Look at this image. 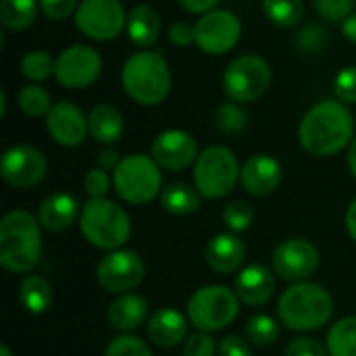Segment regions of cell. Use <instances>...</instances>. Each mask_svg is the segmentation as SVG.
<instances>
[{"instance_id":"1","label":"cell","mask_w":356,"mask_h":356,"mask_svg":"<svg viewBox=\"0 0 356 356\" xmlns=\"http://www.w3.org/2000/svg\"><path fill=\"white\" fill-rule=\"evenodd\" d=\"M298 140L313 156H334L355 140L353 113L340 100H321L302 117L298 125Z\"/></svg>"},{"instance_id":"2","label":"cell","mask_w":356,"mask_h":356,"mask_svg":"<svg viewBox=\"0 0 356 356\" xmlns=\"http://www.w3.org/2000/svg\"><path fill=\"white\" fill-rule=\"evenodd\" d=\"M42 257L40 221L21 209L8 211L0 221V265L8 273H29Z\"/></svg>"},{"instance_id":"3","label":"cell","mask_w":356,"mask_h":356,"mask_svg":"<svg viewBox=\"0 0 356 356\" xmlns=\"http://www.w3.org/2000/svg\"><path fill=\"white\" fill-rule=\"evenodd\" d=\"M121 86L125 94L142 104L156 106L167 100L171 92V69L159 50L134 52L121 69Z\"/></svg>"},{"instance_id":"4","label":"cell","mask_w":356,"mask_h":356,"mask_svg":"<svg viewBox=\"0 0 356 356\" xmlns=\"http://www.w3.org/2000/svg\"><path fill=\"white\" fill-rule=\"evenodd\" d=\"M277 315L284 327L292 332H313L332 319L334 300L323 286L298 282L282 294L277 302Z\"/></svg>"},{"instance_id":"5","label":"cell","mask_w":356,"mask_h":356,"mask_svg":"<svg viewBox=\"0 0 356 356\" xmlns=\"http://www.w3.org/2000/svg\"><path fill=\"white\" fill-rule=\"evenodd\" d=\"M83 238L100 250H119L131 236L129 215L108 198H90L79 215Z\"/></svg>"},{"instance_id":"6","label":"cell","mask_w":356,"mask_h":356,"mask_svg":"<svg viewBox=\"0 0 356 356\" xmlns=\"http://www.w3.org/2000/svg\"><path fill=\"white\" fill-rule=\"evenodd\" d=\"M240 171L238 159L227 146H209L194 163V188L207 200L223 198L236 188Z\"/></svg>"},{"instance_id":"7","label":"cell","mask_w":356,"mask_h":356,"mask_svg":"<svg viewBox=\"0 0 356 356\" xmlns=\"http://www.w3.org/2000/svg\"><path fill=\"white\" fill-rule=\"evenodd\" d=\"M113 186L121 200L129 204H148L163 192L161 167L148 154L123 156L113 171Z\"/></svg>"},{"instance_id":"8","label":"cell","mask_w":356,"mask_h":356,"mask_svg":"<svg viewBox=\"0 0 356 356\" xmlns=\"http://www.w3.org/2000/svg\"><path fill=\"white\" fill-rule=\"evenodd\" d=\"M240 313V298L225 286H207L192 294L188 319L198 332H219L234 323Z\"/></svg>"},{"instance_id":"9","label":"cell","mask_w":356,"mask_h":356,"mask_svg":"<svg viewBox=\"0 0 356 356\" xmlns=\"http://www.w3.org/2000/svg\"><path fill=\"white\" fill-rule=\"evenodd\" d=\"M271 67L259 54H240L223 73V90L229 100L246 104L263 98L271 86Z\"/></svg>"},{"instance_id":"10","label":"cell","mask_w":356,"mask_h":356,"mask_svg":"<svg viewBox=\"0 0 356 356\" xmlns=\"http://www.w3.org/2000/svg\"><path fill=\"white\" fill-rule=\"evenodd\" d=\"M75 27L90 40L111 42L127 25V13L121 0H81L75 15Z\"/></svg>"},{"instance_id":"11","label":"cell","mask_w":356,"mask_h":356,"mask_svg":"<svg viewBox=\"0 0 356 356\" xmlns=\"http://www.w3.org/2000/svg\"><path fill=\"white\" fill-rule=\"evenodd\" d=\"M102 71V56L88 44H73L65 48L54 63V77L63 88L83 90L92 86Z\"/></svg>"},{"instance_id":"12","label":"cell","mask_w":356,"mask_h":356,"mask_svg":"<svg viewBox=\"0 0 356 356\" xmlns=\"http://www.w3.org/2000/svg\"><path fill=\"white\" fill-rule=\"evenodd\" d=\"M196 31V46L213 56L227 54L242 35V23L240 19L229 13L215 8L207 15H200V19L194 23Z\"/></svg>"},{"instance_id":"13","label":"cell","mask_w":356,"mask_h":356,"mask_svg":"<svg viewBox=\"0 0 356 356\" xmlns=\"http://www.w3.org/2000/svg\"><path fill=\"white\" fill-rule=\"evenodd\" d=\"M146 267L138 252L134 250H111L100 259L96 267V280L106 292L127 294L138 288L144 280Z\"/></svg>"},{"instance_id":"14","label":"cell","mask_w":356,"mask_h":356,"mask_svg":"<svg viewBox=\"0 0 356 356\" xmlns=\"http://www.w3.org/2000/svg\"><path fill=\"white\" fill-rule=\"evenodd\" d=\"M46 169H48L46 156L29 144L10 146L2 152V159H0L2 179L8 186L21 188V190L38 186L44 179Z\"/></svg>"},{"instance_id":"15","label":"cell","mask_w":356,"mask_h":356,"mask_svg":"<svg viewBox=\"0 0 356 356\" xmlns=\"http://www.w3.org/2000/svg\"><path fill=\"white\" fill-rule=\"evenodd\" d=\"M319 267V250L300 238L282 242L273 252V269L286 282H305Z\"/></svg>"},{"instance_id":"16","label":"cell","mask_w":356,"mask_h":356,"mask_svg":"<svg viewBox=\"0 0 356 356\" xmlns=\"http://www.w3.org/2000/svg\"><path fill=\"white\" fill-rule=\"evenodd\" d=\"M150 156L167 171H184L196 163L198 144L184 129H165L152 140Z\"/></svg>"},{"instance_id":"17","label":"cell","mask_w":356,"mask_h":356,"mask_svg":"<svg viewBox=\"0 0 356 356\" xmlns=\"http://www.w3.org/2000/svg\"><path fill=\"white\" fill-rule=\"evenodd\" d=\"M46 131L56 144L65 148H75L90 134L88 115H83L81 108L73 102H54V106L46 115Z\"/></svg>"},{"instance_id":"18","label":"cell","mask_w":356,"mask_h":356,"mask_svg":"<svg viewBox=\"0 0 356 356\" xmlns=\"http://www.w3.org/2000/svg\"><path fill=\"white\" fill-rule=\"evenodd\" d=\"M284 171L275 156L271 154H254L250 156L240 171L242 188L252 196H269L282 184Z\"/></svg>"},{"instance_id":"19","label":"cell","mask_w":356,"mask_h":356,"mask_svg":"<svg viewBox=\"0 0 356 356\" xmlns=\"http://www.w3.org/2000/svg\"><path fill=\"white\" fill-rule=\"evenodd\" d=\"M146 332L152 344L173 348L188 338V319L177 309H159L150 315Z\"/></svg>"},{"instance_id":"20","label":"cell","mask_w":356,"mask_h":356,"mask_svg":"<svg viewBox=\"0 0 356 356\" xmlns=\"http://www.w3.org/2000/svg\"><path fill=\"white\" fill-rule=\"evenodd\" d=\"M234 292L238 294V298L244 305L261 307V305H265L273 296L275 280H273V275H271V271L267 267H263V265H248V267H244L238 273Z\"/></svg>"},{"instance_id":"21","label":"cell","mask_w":356,"mask_h":356,"mask_svg":"<svg viewBox=\"0 0 356 356\" xmlns=\"http://www.w3.org/2000/svg\"><path fill=\"white\" fill-rule=\"evenodd\" d=\"M246 259V244L232 232L215 236L207 246V263L217 273H234Z\"/></svg>"},{"instance_id":"22","label":"cell","mask_w":356,"mask_h":356,"mask_svg":"<svg viewBox=\"0 0 356 356\" xmlns=\"http://www.w3.org/2000/svg\"><path fill=\"white\" fill-rule=\"evenodd\" d=\"M77 215H81L79 204H77L75 196H71L67 192H56V194L46 196L38 209V221L48 232L69 229L75 223Z\"/></svg>"},{"instance_id":"23","label":"cell","mask_w":356,"mask_h":356,"mask_svg":"<svg viewBox=\"0 0 356 356\" xmlns=\"http://www.w3.org/2000/svg\"><path fill=\"white\" fill-rule=\"evenodd\" d=\"M106 319H108L111 327L117 332H134L142 323H148L150 309H148L146 298L127 292V294L117 296L111 302V307L106 311Z\"/></svg>"},{"instance_id":"24","label":"cell","mask_w":356,"mask_h":356,"mask_svg":"<svg viewBox=\"0 0 356 356\" xmlns=\"http://www.w3.org/2000/svg\"><path fill=\"white\" fill-rule=\"evenodd\" d=\"M88 131L98 144L104 146L117 144L125 131V121L121 111L113 104H96L88 113Z\"/></svg>"},{"instance_id":"25","label":"cell","mask_w":356,"mask_h":356,"mask_svg":"<svg viewBox=\"0 0 356 356\" xmlns=\"http://www.w3.org/2000/svg\"><path fill=\"white\" fill-rule=\"evenodd\" d=\"M161 29H163L161 15L152 6H148V4H136L127 13L125 31H127V38L136 46H140V48L154 46L156 40H159V35H161Z\"/></svg>"},{"instance_id":"26","label":"cell","mask_w":356,"mask_h":356,"mask_svg":"<svg viewBox=\"0 0 356 356\" xmlns=\"http://www.w3.org/2000/svg\"><path fill=\"white\" fill-rule=\"evenodd\" d=\"M52 286L42 275H27L19 286V302L31 315H42L52 307Z\"/></svg>"},{"instance_id":"27","label":"cell","mask_w":356,"mask_h":356,"mask_svg":"<svg viewBox=\"0 0 356 356\" xmlns=\"http://www.w3.org/2000/svg\"><path fill=\"white\" fill-rule=\"evenodd\" d=\"M200 194L196 188L184 184V181H173L163 188L161 192V207L171 213V215H190L200 209Z\"/></svg>"},{"instance_id":"28","label":"cell","mask_w":356,"mask_h":356,"mask_svg":"<svg viewBox=\"0 0 356 356\" xmlns=\"http://www.w3.org/2000/svg\"><path fill=\"white\" fill-rule=\"evenodd\" d=\"M38 0H0V25L8 31H25L38 17Z\"/></svg>"},{"instance_id":"29","label":"cell","mask_w":356,"mask_h":356,"mask_svg":"<svg viewBox=\"0 0 356 356\" xmlns=\"http://www.w3.org/2000/svg\"><path fill=\"white\" fill-rule=\"evenodd\" d=\"M330 356H356V317H344L327 334Z\"/></svg>"},{"instance_id":"30","label":"cell","mask_w":356,"mask_h":356,"mask_svg":"<svg viewBox=\"0 0 356 356\" xmlns=\"http://www.w3.org/2000/svg\"><path fill=\"white\" fill-rule=\"evenodd\" d=\"M265 17L277 27H296L305 15L302 0H263Z\"/></svg>"},{"instance_id":"31","label":"cell","mask_w":356,"mask_h":356,"mask_svg":"<svg viewBox=\"0 0 356 356\" xmlns=\"http://www.w3.org/2000/svg\"><path fill=\"white\" fill-rule=\"evenodd\" d=\"M248 125V115L242 108L240 102H223L217 106L215 111V127L223 134V136H236L242 134Z\"/></svg>"},{"instance_id":"32","label":"cell","mask_w":356,"mask_h":356,"mask_svg":"<svg viewBox=\"0 0 356 356\" xmlns=\"http://www.w3.org/2000/svg\"><path fill=\"white\" fill-rule=\"evenodd\" d=\"M17 102H19V108L27 117H46L50 108L54 106L50 94L38 83H27L25 88H21Z\"/></svg>"},{"instance_id":"33","label":"cell","mask_w":356,"mask_h":356,"mask_svg":"<svg viewBox=\"0 0 356 356\" xmlns=\"http://www.w3.org/2000/svg\"><path fill=\"white\" fill-rule=\"evenodd\" d=\"M54 63L56 58H52L48 52L44 50H29L23 58H21V73L25 79L40 83L46 81L50 75H54Z\"/></svg>"},{"instance_id":"34","label":"cell","mask_w":356,"mask_h":356,"mask_svg":"<svg viewBox=\"0 0 356 356\" xmlns=\"http://www.w3.org/2000/svg\"><path fill=\"white\" fill-rule=\"evenodd\" d=\"M280 338V323L269 315H254L246 323V340L254 346H271Z\"/></svg>"},{"instance_id":"35","label":"cell","mask_w":356,"mask_h":356,"mask_svg":"<svg viewBox=\"0 0 356 356\" xmlns=\"http://www.w3.org/2000/svg\"><path fill=\"white\" fill-rule=\"evenodd\" d=\"M330 42V33L323 25L309 23L300 27L294 35V46L300 54H319Z\"/></svg>"},{"instance_id":"36","label":"cell","mask_w":356,"mask_h":356,"mask_svg":"<svg viewBox=\"0 0 356 356\" xmlns=\"http://www.w3.org/2000/svg\"><path fill=\"white\" fill-rule=\"evenodd\" d=\"M223 221H225V225H227V229H229L232 234H242V232H246V229L252 225V221H254V211H252V207H250L248 202H244V200H234V202H229V204L225 207V211H223Z\"/></svg>"},{"instance_id":"37","label":"cell","mask_w":356,"mask_h":356,"mask_svg":"<svg viewBox=\"0 0 356 356\" xmlns=\"http://www.w3.org/2000/svg\"><path fill=\"white\" fill-rule=\"evenodd\" d=\"M315 10L330 23H342L355 13L356 0H313Z\"/></svg>"},{"instance_id":"38","label":"cell","mask_w":356,"mask_h":356,"mask_svg":"<svg viewBox=\"0 0 356 356\" xmlns=\"http://www.w3.org/2000/svg\"><path fill=\"white\" fill-rule=\"evenodd\" d=\"M104 356H152V350H150V346L142 338L119 336V338H115L108 344Z\"/></svg>"},{"instance_id":"39","label":"cell","mask_w":356,"mask_h":356,"mask_svg":"<svg viewBox=\"0 0 356 356\" xmlns=\"http://www.w3.org/2000/svg\"><path fill=\"white\" fill-rule=\"evenodd\" d=\"M334 94L336 100L344 102V104H355L356 102V67H344L338 71L336 79H334Z\"/></svg>"},{"instance_id":"40","label":"cell","mask_w":356,"mask_h":356,"mask_svg":"<svg viewBox=\"0 0 356 356\" xmlns=\"http://www.w3.org/2000/svg\"><path fill=\"white\" fill-rule=\"evenodd\" d=\"M219 348L209 332L192 334L184 344V356H215Z\"/></svg>"},{"instance_id":"41","label":"cell","mask_w":356,"mask_h":356,"mask_svg":"<svg viewBox=\"0 0 356 356\" xmlns=\"http://www.w3.org/2000/svg\"><path fill=\"white\" fill-rule=\"evenodd\" d=\"M111 188V177H108V171L100 169V167H94L86 173L83 177V190L90 194V198H104L106 192Z\"/></svg>"},{"instance_id":"42","label":"cell","mask_w":356,"mask_h":356,"mask_svg":"<svg viewBox=\"0 0 356 356\" xmlns=\"http://www.w3.org/2000/svg\"><path fill=\"white\" fill-rule=\"evenodd\" d=\"M81 0H38L40 10L54 21H63L67 17H73Z\"/></svg>"},{"instance_id":"43","label":"cell","mask_w":356,"mask_h":356,"mask_svg":"<svg viewBox=\"0 0 356 356\" xmlns=\"http://www.w3.org/2000/svg\"><path fill=\"white\" fill-rule=\"evenodd\" d=\"M286 356H330V353L327 346H323L315 338H296L288 344Z\"/></svg>"},{"instance_id":"44","label":"cell","mask_w":356,"mask_h":356,"mask_svg":"<svg viewBox=\"0 0 356 356\" xmlns=\"http://www.w3.org/2000/svg\"><path fill=\"white\" fill-rule=\"evenodd\" d=\"M167 38L173 46H179V48H186V46H192L196 44V31H194V25L186 23V21H175L169 29H167Z\"/></svg>"},{"instance_id":"45","label":"cell","mask_w":356,"mask_h":356,"mask_svg":"<svg viewBox=\"0 0 356 356\" xmlns=\"http://www.w3.org/2000/svg\"><path fill=\"white\" fill-rule=\"evenodd\" d=\"M219 356H252V350L248 340L240 336H227L219 344Z\"/></svg>"},{"instance_id":"46","label":"cell","mask_w":356,"mask_h":356,"mask_svg":"<svg viewBox=\"0 0 356 356\" xmlns=\"http://www.w3.org/2000/svg\"><path fill=\"white\" fill-rule=\"evenodd\" d=\"M177 4L192 15H207V13L215 10L219 0H177Z\"/></svg>"},{"instance_id":"47","label":"cell","mask_w":356,"mask_h":356,"mask_svg":"<svg viewBox=\"0 0 356 356\" xmlns=\"http://www.w3.org/2000/svg\"><path fill=\"white\" fill-rule=\"evenodd\" d=\"M96 163H98V167L104 169V171H115V169L119 167V163H121V156H119V152H117L115 148L106 146L104 150L98 152Z\"/></svg>"},{"instance_id":"48","label":"cell","mask_w":356,"mask_h":356,"mask_svg":"<svg viewBox=\"0 0 356 356\" xmlns=\"http://www.w3.org/2000/svg\"><path fill=\"white\" fill-rule=\"evenodd\" d=\"M340 25H342V35H344L348 42L356 44V10L353 15H348Z\"/></svg>"},{"instance_id":"49","label":"cell","mask_w":356,"mask_h":356,"mask_svg":"<svg viewBox=\"0 0 356 356\" xmlns=\"http://www.w3.org/2000/svg\"><path fill=\"white\" fill-rule=\"evenodd\" d=\"M344 223H346V232L348 236L356 242V198L350 202L348 211H346V217H344Z\"/></svg>"},{"instance_id":"50","label":"cell","mask_w":356,"mask_h":356,"mask_svg":"<svg viewBox=\"0 0 356 356\" xmlns=\"http://www.w3.org/2000/svg\"><path fill=\"white\" fill-rule=\"evenodd\" d=\"M348 169L356 177V136L355 140L350 142V146H348Z\"/></svg>"},{"instance_id":"51","label":"cell","mask_w":356,"mask_h":356,"mask_svg":"<svg viewBox=\"0 0 356 356\" xmlns=\"http://www.w3.org/2000/svg\"><path fill=\"white\" fill-rule=\"evenodd\" d=\"M4 115H6V94L0 92V117H4Z\"/></svg>"},{"instance_id":"52","label":"cell","mask_w":356,"mask_h":356,"mask_svg":"<svg viewBox=\"0 0 356 356\" xmlns=\"http://www.w3.org/2000/svg\"><path fill=\"white\" fill-rule=\"evenodd\" d=\"M0 356H13V353H10L8 346H2V348H0Z\"/></svg>"}]
</instances>
